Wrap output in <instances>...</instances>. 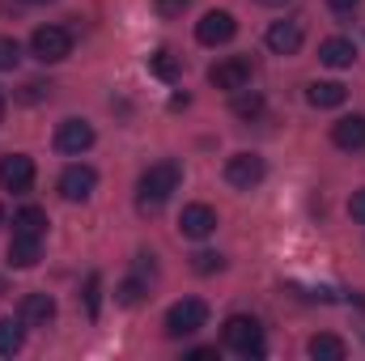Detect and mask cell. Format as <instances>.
Here are the masks:
<instances>
[{"label":"cell","mask_w":365,"mask_h":361,"mask_svg":"<svg viewBox=\"0 0 365 361\" xmlns=\"http://www.w3.org/2000/svg\"><path fill=\"white\" fill-rule=\"evenodd\" d=\"M182 183V171L179 162H158V166H149L140 183H136V204H140V213H158L175 191H179Z\"/></svg>","instance_id":"cell-1"},{"label":"cell","mask_w":365,"mask_h":361,"mask_svg":"<svg viewBox=\"0 0 365 361\" xmlns=\"http://www.w3.org/2000/svg\"><path fill=\"white\" fill-rule=\"evenodd\" d=\"M225 345L238 353V357H264L268 353V345H264V327L251 319V315H234V319H225Z\"/></svg>","instance_id":"cell-2"},{"label":"cell","mask_w":365,"mask_h":361,"mask_svg":"<svg viewBox=\"0 0 365 361\" xmlns=\"http://www.w3.org/2000/svg\"><path fill=\"white\" fill-rule=\"evenodd\" d=\"M204 323H208V306H204L200 298H182V302H175V306L166 310V336H175V340L195 336Z\"/></svg>","instance_id":"cell-3"},{"label":"cell","mask_w":365,"mask_h":361,"mask_svg":"<svg viewBox=\"0 0 365 361\" xmlns=\"http://www.w3.org/2000/svg\"><path fill=\"white\" fill-rule=\"evenodd\" d=\"M30 51H34V60H43V64H60V60H68V51H73V34H68L64 26H38V30L30 34Z\"/></svg>","instance_id":"cell-4"},{"label":"cell","mask_w":365,"mask_h":361,"mask_svg":"<svg viewBox=\"0 0 365 361\" xmlns=\"http://www.w3.org/2000/svg\"><path fill=\"white\" fill-rule=\"evenodd\" d=\"M264 175H268V166H264V158H259V153H234V158L225 162V183H230V187H238V191L259 187Z\"/></svg>","instance_id":"cell-5"},{"label":"cell","mask_w":365,"mask_h":361,"mask_svg":"<svg viewBox=\"0 0 365 361\" xmlns=\"http://www.w3.org/2000/svg\"><path fill=\"white\" fill-rule=\"evenodd\" d=\"M208 81L225 93L247 90V86H251V60H247V56H230V60H221V64L208 68Z\"/></svg>","instance_id":"cell-6"},{"label":"cell","mask_w":365,"mask_h":361,"mask_svg":"<svg viewBox=\"0 0 365 361\" xmlns=\"http://www.w3.org/2000/svg\"><path fill=\"white\" fill-rule=\"evenodd\" d=\"M234 30H238V21H234V13H225V9H212V13H204V17L195 21V39H200L204 47H221V43H230Z\"/></svg>","instance_id":"cell-7"},{"label":"cell","mask_w":365,"mask_h":361,"mask_svg":"<svg viewBox=\"0 0 365 361\" xmlns=\"http://www.w3.org/2000/svg\"><path fill=\"white\" fill-rule=\"evenodd\" d=\"M90 145H93V128L86 123V119H64V123L56 128V149H60V153L81 158Z\"/></svg>","instance_id":"cell-8"},{"label":"cell","mask_w":365,"mask_h":361,"mask_svg":"<svg viewBox=\"0 0 365 361\" xmlns=\"http://www.w3.org/2000/svg\"><path fill=\"white\" fill-rule=\"evenodd\" d=\"M93 187H98V175H93V166H86V162H77V166H68L64 175H60V195L64 200H90Z\"/></svg>","instance_id":"cell-9"},{"label":"cell","mask_w":365,"mask_h":361,"mask_svg":"<svg viewBox=\"0 0 365 361\" xmlns=\"http://www.w3.org/2000/svg\"><path fill=\"white\" fill-rule=\"evenodd\" d=\"M264 39H268V51H276V56H297L306 30H302V21H272Z\"/></svg>","instance_id":"cell-10"},{"label":"cell","mask_w":365,"mask_h":361,"mask_svg":"<svg viewBox=\"0 0 365 361\" xmlns=\"http://www.w3.org/2000/svg\"><path fill=\"white\" fill-rule=\"evenodd\" d=\"M30 183H34V162H30L26 153L0 158V187H4V191H26Z\"/></svg>","instance_id":"cell-11"},{"label":"cell","mask_w":365,"mask_h":361,"mask_svg":"<svg viewBox=\"0 0 365 361\" xmlns=\"http://www.w3.org/2000/svg\"><path fill=\"white\" fill-rule=\"evenodd\" d=\"M217 230V213L208 204H187L179 217V234L182 238H208Z\"/></svg>","instance_id":"cell-12"},{"label":"cell","mask_w":365,"mask_h":361,"mask_svg":"<svg viewBox=\"0 0 365 361\" xmlns=\"http://www.w3.org/2000/svg\"><path fill=\"white\" fill-rule=\"evenodd\" d=\"M17 315H21L26 327H47L56 319V302H51V293H26Z\"/></svg>","instance_id":"cell-13"},{"label":"cell","mask_w":365,"mask_h":361,"mask_svg":"<svg viewBox=\"0 0 365 361\" xmlns=\"http://www.w3.org/2000/svg\"><path fill=\"white\" fill-rule=\"evenodd\" d=\"M43 260V238L38 234H13L9 243V264L13 268H34Z\"/></svg>","instance_id":"cell-14"},{"label":"cell","mask_w":365,"mask_h":361,"mask_svg":"<svg viewBox=\"0 0 365 361\" xmlns=\"http://www.w3.org/2000/svg\"><path fill=\"white\" fill-rule=\"evenodd\" d=\"M331 141L340 145V149H365V115H344V119H336L331 123Z\"/></svg>","instance_id":"cell-15"},{"label":"cell","mask_w":365,"mask_h":361,"mask_svg":"<svg viewBox=\"0 0 365 361\" xmlns=\"http://www.w3.org/2000/svg\"><path fill=\"white\" fill-rule=\"evenodd\" d=\"M319 60H323L327 68H353V60H357V43L344 39V34H336V39H327V43L319 47Z\"/></svg>","instance_id":"cell-16"},{"label":"cell","mask_w":365,"mask_h":361,"mask_svg":"<svg viewBox=\"0 0 365 361\" xmlns=\"http://www.w3.org/2000/svg\"><path fill=\"white\" fill-rule=\"evenodd\" d=\"M306 353H310L314 361H344L349 357V345H344L340 336H331V332H319V336H310Z\"/></svg>","instance_id":"cell-17"},{"label":"cell","mask_w":365,"mask_h":361,"mask_svg":"<svg viewBox=\"0 0 365 361\" xmlns=\"http://www.w3.org/2000/svg\"><path fill=\"white\" fill-rule=\"evenodd\" d=\"M344 98H349V90H344L340 81H314V86L306 90V102H310V106H319V111L344 106Z\"/></svg>","instance_id":"cell-18"},{"label":"cell","mask_w":365,"mask_h":361,"mask_svg":"<svg viewBox=\"0 0 365 361\" xmlns=\"http://www.w3.org/2000/svg\"><path fill=\"white\" fill-rule=\"evenodd\" d=\"M21 345H26V323H21V315H17V319H0V357L21 353Z\"/></svg>","instance_id":"cell-19"},{"label":"cell","mask_w":365,"mask_h":361,"mask_svg":"<svg viewBox=\"0 0 365 361\" xmlns=\"http://www.w3.org/2000/svg\"><path fill=\"white\" fill-rule=\"evenodd\" d=\"M149 73H153L158 81H179V77H182V60L175 56V51H166V47H162V51H153V56H149Z\"/></svg>","instance_id":"cell-20"},{"label":"cell","mask_w":365,"mask_h":361,"mask_svg":"<svg viewBox=\"0 0 365 361\" xmlns=\"http://www.w3.org/2000/svg\"><path fill=\"white\" fill-rule=\"evenodd\" d=\"M264 93H255V90H238L234 93V102H230V111L238 115V119H259L264 115Z\"/></svg>","instance_id":"cell-21"},{"label":"cell","mask_w":365,"mask_h":361,"mask_svg":"<svg viewBox=\"0 0 365 361\" xmlns=\"http://www.w3.org/2000/svg\"><path fill=\"white\" fill-rule=\"evenodd\" d=\"M43 230H47V213L34 208V204H26V208L13 217V234H38V238H43Z\"/></svg>","instance_id":"cell-22"},{"label":"cell","mask_w":365,"mask_h":361,"mask_svg":"<svg viewBox=\"0 0 365 361\" xmlns=\"http://www.w3.org/2000/svg\"><path fill=\"white\" fill-rule=\"evenodd\" d=\"M145 293H149V280H145V276H128V280L115 289V298H119L123 306H140V302H145Z\"/></svg>","instance_id":"cell-23"},{"label":"cell","mask_w":365,"mask_h":361,"mask_svg":"<svg viewBox=\"0 0 365 361\" xmlns=\"http://www.w3.org/2000/svg\"><path fill=\"white\" fill-rule=\"evenodd\" d=\"M17 60H21V47H17V39H4V34H0V73L17 68Z\"/></svg>","instance_id":"cell-24"},{"label":"cell","mask_w":365,"mask_h":361,"mask_svg":"<svg viewBox=\"0 0 365 361\" xmlns=\"http://www.w3.org/2000/svg\"><path fill=\"white\" fill-rule=\"evenodd\" d=\"M191 268L200 272V276H208V272H221V268H225V260H221L217 251H200V255L191 260Z\"/></svg>","instance_id":"cell-25"},{"label":"cell","mask_w":365,"mask_h":361,"mask_svg":"<svg viewBox=\"0 0 365 361\" xmlns=\"http://www.w3.org/2000/svg\"><path fill=\"white\" fill-rule=\"evenodd\" d=\"M98 293H102V276L90 272L86 276V310H90V319H98Z\"/></svg>","instance_id":"cell-26"},{"label":"cell","mask_w":365,"mask_h":361,"mask_svg":"<svg viewBox=\"0 0 365 361\" xmlns=\"http://www.w3.org/2000/svg\"><path fill=\"white\" fill-rule=\"evenodd\" d=\"M47 93H51V86H43V81H26V86H21V93H17V98H21V102H43Z\"/></svg>","instance_id":"cell-27"},{"label":"cell","mask_w":365,"mask_h":361,"mask_svg":"<svg viewBox=\"0 0 365 361\" xmlns=\"http://www.w3.org/2000/svg\"><path fill=\"white\" fill-rule=\"evenodd\" d=\"M153 4H158V13H162V17H182L191 0H153Z\"/></svg>","instance_id":"cell-28"},{"label":"cell","mask_w":365,"mask_h":361,"mask_svg":"<svg viewBox=\"0 0 365 361\" xmlns=\"http://www.w3.org/2000/svg\"><path fill=\"white\" fill-rule=\"evenodd\" d=\"M349 217L365 225V187H361V191H353V200H349Z\"/></svg>","instance_id":"cell-29"},{"label":"cell","mask_w":365,"mask_h":361,"mask_svg":"<svg viewBox=\"0 0 365 361\" xmlns=\"http://www.w3.org/2000/svg\"><path fill=\"white\" fill-rule=\"evenodd\" d=\"M327 4H331V9H336V13H353V9H357V4H361V0H327Z\"/></svg>","instance_id":"cell-30"},{"label":"cell","mask_w":365,"mask_h":361,"mask_svg":"<svg viewBox=\"0 0 365 361\" xmlns=\"http://www.w3.org/2000/svg\"><path fill=\"white\" fill-rule=\"evenodd\" d=\"M187 357H191V361H208V357H217V349H191Z\"/></svg>","instance_id":"cell-31"},{"label":"cell","mask_w":365,"mask_h":361,"mask_svg":"<svg viewBox=\"0 0 365 361\" xmlns=\"http://www.w3.org/2000/svg\"><path fill=\"white\" fill-rule=\"evenodd\" d=\"M255 4H268V9H280V4H289V0H255Z\"/></svg>","instance_id":"cell-32"},{"label":"cell","mask_w":365,"mask_h":361,"mask_svg":"<svg viewBox=\"0 0 365 361\" xmlns=\"http://www.w3.org/2000/svg\"><path fill=\"white\" fill-rule=\"evenodd\" d=\"M4 106H9V98H4V90H0V123H4Z\"/></svg>","instance_id":"cell-33"},{"label":"cell","mask_w":365,"mask_h":361,"mask_svg":"<svg viewBox=\"0 0 365 361\" xmlns=\"http://www.w3.org/2000/svg\"><path fill=\"white\" fill-rule=\"evenodd\" d=\"M0 298H4V280H0Z\"/></svg>","instance_id":"cell-34"},{"label":"cell","mask_w":365,"mask_h":361,"mask_svg":"<svg viewBox=\"0 0 365 361\" xmlns=\"http://www.w3.org/2000/svg\"><path fill=\"white\" fill-rule=\"evenodd\" d=\"M0 225H4V208H0Z\"/></svg>","instance_id":"cell-35"},{"label":"cell","mask_w":365,"mask_h":361,"mask_svg":"<svg viewBox=\"0 0 365 361\" xmlns=\"http://www.w3.org/2000/svg\"><path fill=\"white\" fill-rule=\"evenodd\" d=\"M30 4H47V0H30Z\"/></svg>","instance_id":"cell-36"}]
</instances>
